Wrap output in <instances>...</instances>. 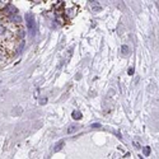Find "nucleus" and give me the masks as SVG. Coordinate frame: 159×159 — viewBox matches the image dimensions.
I'll use <instances>...</instances> for the list:
<instances>
[{"label": "nucleus", "mask_w": 159, "mask_h": 159, "mask_svg": "<svg viewBox=\"0 0 159 159\" xmlns=\"http://www.w3.org/2000/svg\"><path fill=\"white\" fill-rule=\"evenodd\" d=\"M24 20H25V25L30 31L31 34H34V31H36V20H34V16L32 13H27L24 16Z\"/></svg>", "instance_id": "nucleus-1"}, {"label": "nucleus", "mask_w": 159, "mask_h": 159, "mask_svg": "<svg viewBox=\"0 0 159 159\" xmlns=\"http://www.w3.org/2000/svg\"><path fill=\"white\" fill-rule=\"evenodd\" d=\"M64 145H65V140H60L59 143H56V145H55V148H54V152L55 153H57V152H60L62 148H64Z\"/></svg>", "instance_id": "nucleus-2"}, {"label": "nucleus", "mask_w": 159, "mask_h": 159, "mask_svg": "<svg viewBox=\"0 0 159 159\" xmlns=\"http://www.w3.org/2000/svg\"><path fill=\"white\" fill-rule=\"evenodd\" d=\"M75 130H76L75 126H70V127L68 129V134H73V132H75Z\"/></svg>", "instance_id": "nucleus-4"}, {"label": "nucleus", "mask_w": 159, "mask_h": 159, "mask_svg": "<svg viewBox=\"0 0 159 159\" xmlns=\"http://www.w3.org/2000/svg\"><path fill=\"white\" fill-rule=\"evenodd\" d=\"M122 52H124V54H127V52H129L127 46H122Z\"/></svg>", "instance_id": "nucleus-5"}, {"label": "nucleus", "mask_w": 159, "mask_h": 159, "mask_svg": "<svg viewBox=\"0 0 159 159\" xmlns=\"http://www.w3.org/2000/svg\"><path fill=\"white\" fill-rule=\"evenodd\" d=\"M144 153H145V154H149V153H150V149H149V148H145V149H144Z\"/></svg>", "instance_id": "nucleus-6"}, {"label": "nucleus", "mask_w": 159, "mask_h": 159, "mask_svg": "<svg viewBox=\"0 0 159 159\" xmlns=\"http://www.w3.org/2000/svg\"><path fill=\"white\" fill-rule=\"evenodd\" d=\"M82 117L83 116H82V112L80 111H74L73 112V118H74V120H80Z\"/></svg>", "instance_id": "nucleus-3"}]
</instances>
